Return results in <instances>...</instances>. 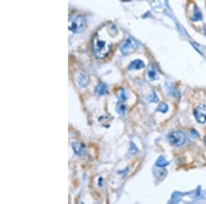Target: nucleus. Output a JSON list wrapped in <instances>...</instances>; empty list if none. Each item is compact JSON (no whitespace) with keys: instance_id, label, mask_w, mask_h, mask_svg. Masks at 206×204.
Wrapping results in <instances>:
<instances>
[{"instance_id":"nucleus-13","label":"nucleus","mask_w":206,"mask_h":204,"mask_svg":"<svg viewBox=\"0 0 206 204\" xmlns=\"http://www.w3.org/2000/svg\"><path fill=\"white\" fill-rule=\"evenodd\" d=\"M157 111H159L163 113V114H165V113H166L168 111V106L167 104L162 103L159 105L157 107Z\"/></svg>"},{"instance_id":"nucleus-16","label":"nucleus","mask_w":206,"mask_h":204,"mask_svg":"<svg viewBox=\"0 0 206 204\" xmlns=\"http://www.w3.org/2000/svg\"><path fill=\"white\" fill-rule=\"evenodd\" d=\"M201 19V15L200 13V12L196 11L195 13L194 14V16L192 17V20L194 21H199Z\"/></svg>"},{"instance_id":"nucleus-5","label":"nucleus","mask_w":206,"mask_h":204,"mask_svg":"<svg viewBox=\"0 0 206 204\" xmlns=\"http://www.w3.org/2000/svg\"><path fill=\"white\" fill-rule=\"evenodd\" d=\"M193 113L197 122L201 124L206 123V105L197 106Z\"/></svg>"},{"instance_id":"nucleus-2","label":"nucleus","mask_w":206,"mask_h":204,"mask_svg":"<svg viewBox=\"0 0 206 204\" xmlns=\"http://www.w3.org/2000/svg\"><path fill=\"white\" fill-rule=\"evenodd\" d=\"M85 25V19L82 16H74L69 19V29L74 33L81 32Z\"/></svg>"},{"instance_id":"nucleus-10","label":"nucleus","mask_w":206,"mask_h":204,"mask_svg":"<svg viewBox=\"0 0 206 204\" xmlns=\"http://www.w3.org/2000/svg\"><path fill=\"white\" fill-rule=\"evenodd\" d=\"M126 110H127V107H126V106L123 104V102L119 101L116 107L117 112L120 115H121V116H124L126 112Z\"/></svg>"},{"instance_id":"nucleus-12","label":"nucleus","mask_w":206,"mask_h":204,"mask_svg":"<svg viewBox=\"0 0 206 204\" xmlns=\"http://www.w3.org/2000/svg\"><path fill=\"white\" fill-rule=\"evenodd\" d=\"M148 76L149 79L151 80V81H155V80H157L158 79L157 72L153 69H149L148 71Z\"/></svg>"},{"instance_id":"nucleus-19","label":"nucleus","mask_w":206,"mask_h":204,"mask_svg":"<svg viewBox=\"0 0 206 204\" xmlns=\"http://www.w3.org/2000/svg\"><path fill=\"white\" fill-rule=\"evenodd\" d=\"M205 34H206V31H205Z\"/></svg>"},{"instance_id":"nucleus-11","label":"nucleus","mask_w":206,"mask_h":204,"mask_svg":"<svg viewBox=\"0 0 206 204\" xmlns=\"http://www.w3.org/2000/svg\"><path fill=\"white\" fill-rule=\"evenodd\" d=\"M168 164H169V162L167 161V160L165 159L164 157H162V156L158 158L157 162H156L155 163L156 166L158 167H161V168H162V167L167 166Z\"/></svg>"},{"instance_id":"nucleus-3","label":"nucleus","mask_w":206,"mask_h":204,"mask_svg":"<svg viewBox=\"0 0 206 204\" xmlns=\"http://www.w3.org/2000/svg\"><path fill=\"white\" fill-rule=\"evenodd\" d=\"M139 47V43L133 38L127 39L120 45V50L124 55H129L133 52Z\"/></svg>"},{"instance_id":"nucleus-17","label":"nucleus","mask_w":206,"mask_h":204,"mask_svg":"<svg viewBox=\"0 0 206 204\" xmlns=\"http://www.w3.org/2000/svg\"><path fill=\"white\" fill-rule=\"evenodd\" d=\"M150 101L151 102H155V103H157L158 102V98L157 97V95L155 94V93H153V94H151V97H150Z\"/></svg>"},{"instance_id":"nucleus-8","label":"nucleus","mask_w":206,"mask_h":204,"mask_svg":"<svg viewBox=\"0 0 206 204\" xmlns=\"http://www.w3.org/2000/svg\"><path fill=\"white\" fill-rule=\"evenodd\" d=\"M71 146H72L74 153L78 155H82L85 152L84 146L82 144H80V143L76 142H72L71 143Z\"/></svg>"},{"instance_id":"nucleus-14","label":"nucleus","mask_w":206,"mask_h":204,"mask_svg":"<svg viewBox=\"0 0 206 204\" xmlns=\"http://www.w3.org/2000/svg\"><path fill=\"white\" fill-rule=\"evenodd\" d=\"M118 95L119 100H120V101L121 102H124L126 100H127V95L125 94L124 90H122V89H121V90L119 91Z\"/></svg>"},{"instance_id":"nucleus-7","label":"nucleus","mask_w":206,"mask_h":204,"mask_svg":"<svg viewBox=\"0 0 206 204\" xmlns=\"http://www.w3.org/2000/svg\"><path fill=\"white\" fill-rule=\"evenodd\" d=\"M78 82H79V85L84 87H86L89 84V82H90V76H89L88 74H87L86 73H81L78 76L77 79Z\"/></svg>"},{"instance_id":"nucleus-4","label":"nucleus","mask_w":206,"mask_h":204,"mask_svg":"<svg viewBox=\"0 0 206 204\" xmlns=\"http://www.w3.org/2000/svg\"><path fill=\"white\" fill-rule=\"evenodd\" d=\"M169 141L171 144L176 146H181L185 144L186 141V135L181 131H173L169 135Z\"/></svg>"},{"instance_id":"nucleus-15","label":"nucleus","mask_w":206,"mask_h":204,"mask_svg":"<svg viewBox=\"0 0 206 204\" xmlns=\"http://www.w3.org/2000/svg\"><path fill=\"white\" fill-rule=\"evenodd\" d=\"M138 151V149L137 147L135 144H133V142L131 143V146H130V149H129V153L131 154H134L135 153V152Z\"/></svg>"},{"instance_id":"nucleus-6","label":"nucleus","mask_w":206,"mask_h":204,"mask_svg":"<svg viewBox=\"0 0 206 204\" xmlns=\"http://www.w3.org/2000/svg\"><path fill=\"white\" fill-rule=\"evenodd\" d=\"M107 91L108 88L106 84L103 83V82H100L95 88L94 93L97 96H100V95H103L107 94Z\"/></svg>"},{"instance_id":"nucleus-1","label":"nucleus","mask_w":206,"mask_h":204,"mask_svg":"<svg viewBox=\"0 0 206 204\" xmlns=\"http://www.w3.org/2000/svg\"><path fill=\"white\" fill-rule=\"evenodd\" d=\"M92 45L94 55L99 59L105 58L110 52L111 47L110 43H108L105 41L99 39L98 35L95 36L93 39Z\"/></svg>"},{"instance_id":"nucleus-9","label":"nucleus","mask_w":206,"mask_h":204,"mask_svg":"<svg viewBox=\"0 0 206 204\" xmlns=\"http://www.w3.org/2000/svg\"><path fill=\"white\" fill-rule=\"evenodd\" d=\"M144 67H145L144 63L143 62L142 60L137 59L130 63V65L129 66V69H135V70H138V69L144 68Z\"/></svg>"},{"instance_id":"nucleus-18","label":"nucleus","mask_w":206,"mask_h":204,"mask_svg":"<svg viewBox=\"0 0 206 204\" xmlns=\"http://www.w3.org/2000/svg\"><path fill=\"white\" fill-rule=\"evenodd\" d=\"M204 142H205V146H206V136H205V138H204Z\"/></svg>"}]
</instances>
